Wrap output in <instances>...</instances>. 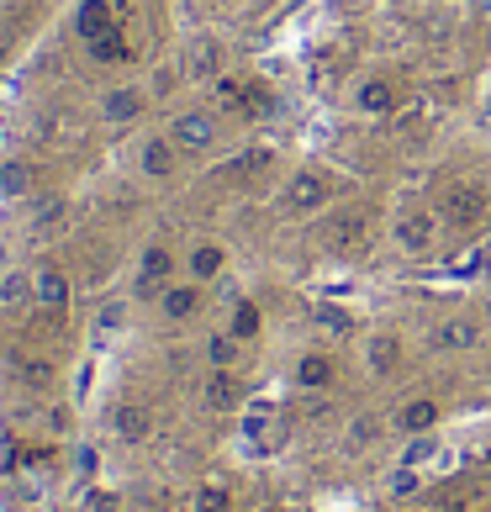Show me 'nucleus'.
I'll use <instances>...</instances> for the list:
<instances>
[{
  "mask_svg": "<svg viewBox=\"0 0 491 512\" xmlns=\"http://www.w3.org/2000/svg\"><path fill=\"white\" fill-rule=\"evenodd\" d=\"M16 307H32V270L0 275V312H16Z\"/></svg>",
  "mask_w": 491,
  "mask_h": 512,
  "instance_id": "4be33fe9",
  "label": "nucleus"
},
{
  "mask_svg": "<svg viewBox=\"0 0 491 512\" xmlns=\"http://www.w3.org/2000/svg\"><path fill=\"white\" fill-rule=\"evenodd\" d=\"M11 43H16V32H11L6 22H0V64H6V59H11V53H16Z\"/></svg>",
  "mask_w": 491,
  "mask_h": 512,
  "instance_id": "f704fd0d",
  "label": "nucleus"
},
{
  "mask_svg": "<svg viewBox=\"0 0 491 512\" xmlns=\"http://www.w3.org/2000/svg\"><path fill=\"white\" fill-rule=\"evenodd\" d=\"M111 27H122L117 0H80V6H74V37H80V43H90V37H101Z\"/></svg>",
  "mask_w": 491,
  "mask_h": 512,
  "instance_id": "2eb2a0df",
  "label": "nucleus"
},
{
  "mask_svg": "<svg viewBox=\"0 0 491 512\" xmlns=\"http://www.w3.org/2000/svg\"><path fill=\"white\" fill-rule=\"evenodd\" d=\"M180 270H185V280H196V286H212V280H222V270H228V249H222L217 238H201L185 249Z\"/></svg>",
  "mask_w": 491,
  "mask_h": 512,
  "instance_id": "f8f14e48",
  "label": "nucleus"
},
{
  "mask_svg": "<svg viewBox=\"0 0 491 512\" xmlns=\"http://www.w3.org/2000/svg\"><path fill=\"white\" fill-rule=\"evenodd\" d=\"M396 106H402V85L391 74H365L354 85V111H365V117H391Z\"/></svg>",
  "mask_w": 491,
  "mask_h": 512,
  "instance_id": "9d476101",
  "label": "nucleus"
},
{
  "mask_svg": "<svg viewBox=\"0 0 491 512\" xmlns=\"http://www.w3.org/2000/svg\"><path fill=\"white\" fill-rule=\"evenodd\" d=\"M433 212H439L444 227H460V233H470V227H481V222H486L491 201H486L481 185L449 180V185H439V196H433Z\"/></svg>",
  "mask_w": 491,
  "mask_h": 512,
  "instance_id": "f03ea898",
  "label": "nucleus"
},
{
  "mask_svg": "<svg viewBox=\"0 0 491 512\" xmlns=\"http://www.w3.org/2000/svg\"><path fill=\"white\" fill-rule=\"evenodd\" d=\"M16 454H22L16 439H11V433H0V476H11V470H16Z\"/></svg>",
  "mask_w": 491,
  "mask_h": 512,
  "instance_id": "2f4dec72",
  "label": "nucleus"
},
{
  "mask_svg": "<svg viewBox=\"0 0 491 512\" xmlns=\"http://www.w3.org/2000/svg\"><path fill=\"white\" fill-rule=\"evenodd\" d=\"M74 301V280L59 270V264H37L32 270V307L48 312V317H64Z\"/></svg>",
  "mask_w": 491,
  "mask_h": 512,
  "instance_id": "0eeeda50",
  "label": "nucleus"
},
{
  "mask_svg": "<svg viewBox=\"0 0 491 512\" xmlns=\"http://www.w3.org/2000/svg\"><path fill=\"white\" fill-rule=\"evenodd\" d=\"M386 486H391V497H412V491H418V470H412V465H396Z\"/></svg>",
  "mask_w": 491,
  "mask_h": 512,
  "instance_id": "c756f323",
  "label": "nucleus"
},
{
  "mask_svg": "<svg viewBox=\"0 0 491 512\" xmlns=\"http://www.w3.org/2000/svg\"><path fill=\"white\" fill-rule=\"evenodd\" d=\"M175 275H180V254L169 243H148L138 254V296H159Z\"/></svg>",
  "mask_w": 491,
  "mask_h": 512,
  "instance_id": "6e6552de",
  "label": "nucleus"
},
{
  "mask_svg": "<svg viewBox=\"0 0 491 512\" xmlns=\"http://www.w3.org/2000/svg\"><path fill=\"white\" fill-rule=\"evenodd\" d=\"M433 449H439V444H433V433H418V439L402 449V465H412V470L428 465V460H433Z\"/></svg>",
  "mask_w": 491,
  "mask_h": 512,
  "instance_id": "cd10ccee",
  "label": "nucleus"
},
{
  "mask_svg": "<svg viewBox=\"0 0 491 512\" xmlns=\"http://www.w3.org/2000/svg\"><path fill=\"white\" fill-rule=\"evenodd\" d=\"M148 85H106L101 90V101H96V117L106 127H132V122H143V111H148Z\"/></svg>",
  "mask_w": 491,
  "mask_h": 512,
  "instance_id": "423d86ee",
  "label": "nucleus"
},
{
  "mask_svg": "<svg viewBox=\"0 0 491 512\" xmlns=\"http://www.w3.org/2000/svg\"><path fill=\"white\" fill-rule=\"evenodd\" d=\"M312 328H323V333H333V338H349V328H354V317L338 307V301H312Z\"/></svg>",
  "mask_w": 491,
  "mask_h": 512,
  "instance_id": "5701e85b",
  "label": "nucleus"
},
{
  "mask_svg": "<svg viewBox=\"0 0 491 512\" xmlns=\"http://www.w3.org/2000/svg\"><path fill=\"white\" fill-rule=\"evenodd\" d=\"M16 381H22L27 391H48L53 381H59V365H53L48 354H16Z\"/></svg>",
  "mask_w": 491,
  "mask_h": 512,
  "instance_id": "6ab92c4d",
  "label": "nucleus"
},
{
  "mask_svg": "<svg viewBox=\"0 0 491 512\" xmlns=\"http://www.w3.org/2000/svg\"><path fill=\"white\" fill-rule=\"evenodd\" d=\"M185 80V64H159L154 69V80H148V96L164 101V96H175V85Z\"/></svg>",
  "mask_w": 491,
  "mask_h": 512,
  "instance_id": "bb28decb",
  "label": "nucleus"
},
{
  "mask_svg": "<svg viewBox=\"0 0 491 512\" xmlns=\"http://www.w3.org/2000/svg\"><path fill=\"white\" fill-rule=\"evenodd\" d=\"M375 433H381V428H375V417H370V412H360V417L349 423V444H354V449H365V444L375 439Z\"/></svg>",
  "mask_w": 491,
  "mask_h": 512,
  "instance_id": "7c9ffc66",
  "label": "nucleus"
},
{
  "mask_svg": "<svg viewBox=\"0 0 491 512\" xmlns=\"http://www.w3.org/2000/svg\"><path fill=\"white\" fill-rule=\"evenodd\" d=\"M111 428H117L122 444H143L148 433H154V412H148L143 402H122L117 412H111Z\"/></svg>",
  "mask_w": 491,
  "mask_h": 512,
  "instance_id": "dca6fc26",
  "label": "nucleus"
},
{
  "mask_svg": "<svg viewBox=\"0 0 491 512\" xmlns=\"http://www.w3.org/2000/svg\"><path fill=\"white\" fill-rule=\"evenodd\" d=\"M238 354H243V344L233 333H212V338H206V365H212V370H238Z\"/></svg>",
  "mask_w": 491,
  "mask_h": 512,
  "instance_id": "b1692460",
  "label": "nucleus"
},
{
  "mask_svg": "<svg viewBox=\"0 0 491 512\" xmlns=\"http://www.w3.org/2000/svg\"><path fill=\"white\" fill-rule=\"evenodd\" d=\"M169 143L180 148L185 159H206V154H217V143H222V117L212 106H185L169 117Z\"/></svg>",
  "mask_w": 491,
  "mask_h": 512,
  "instance_id": "f257e3e1",
  "label": "nucleus"
},
{
  "mask_svg": "<svg viewBox=\"0 0 491 512\" xmlns=\"http://www.w3.org/2000/svg\"><path fill=\"white\" fill-rule=\"evenodd\" d=\"M360 233H365V222L360 217H344V222L333 227V243H349V238H360Z\"/></svg>",
  "mask_w": 491,
  "mask_h": 512,
  "instance_id": "473e14b6",
  "label": "nucleus"
},
{
  "mask_svg": "<svg viewBox=\"0 0 491 512\" xmlns=\"http://www.w3.org/2000/svg\"><path fill=\"white\" fill-rule=\"evenodd\" d=\"M439 417H444V407L433 402V396H412V402H402L396 407V433H407V439H418V433H433L439 428Z\"/></svg>",
  "mask_w": 491,
  "mask_h": 512,
  "instance_id": "4468645a",
  "label": "nucleus"
},
{
  "mask_svg": "<svg viewBox=\"0 0 491 512\" xmlns=\"http://www.w3.org/2000/svg\"><path fill=\"white\" fill-rule=\"evenodd\" d=\"M201 307H206V286H196V280H169L159 291V317L164 322H196Z\"/></svg>",
  "mask_w": 491,
  "mask_h": 512,
  "instance_id": "9b49d317",
  "label": "nucleus"
},
{
  "mask_svg": "<svg viewBox=\"0 0 491 512\" xmlns=\"http://www.w3.org/2000/svg\"><path fill=\"white\" fill-rule=\"evenodd\" d=\"M259 328H264L259 307H254V301H238V307H233V322H228V333L238 338V344H249V338H259Z\"/></svg>",
  "mask_w": 491,
  "mask_h": 512,
  "instance_id": "393cba45",
  "label": "nucleus"
},
{
  "mask_svg": "<svg viewBox=\"0 0 491 512\" xmlns=\"http://www.w3.org/2000/svg\"><path fill=\"white\" fill-rule=\"evenodd\" d=\"M0 191H6V196H27V191H32V169H27V164H6Z\"/></svg>",
  "mask_w": 491,
  "mask_h": 512,
  "instance_id": "c85d7f7f",
  "label": "nucleus"
},
{
  "mask_svg": "<svg viewBox=\"0 0 491 512\" xmlns=\"http://www.w3.org/2000/svg\"><path fill=\"white\" fill-rule=\"evenodd\" d=\"M85 59H90V64H101V69L127 64V59H132L127 32H122V27H111V32H101V37H90V43H85Z\"/></svg>",
  "mask_w": 491,
  "mask_h": 512,
  "instance_id": "f3484780",
  "label": "nucleus"
},
{
  "mask_svg": "<svg viewBox=\"0 0 491 512\" xmlns=\"http://www.w3.org/2000/svg\"><path fill=\"white\" fill-rule=\"evenodd\" d=\"M180 148L169 143V132H148V138L138 143V154H132V164H138V175L148 185H169V180H180Z\"/></svg>",
  "mask_w": 491,
  "mask_h": 512,
  "instance_id": "39448f33",
  "label": "nucleus"
},
{
  "mask_svg": "<svg viewBox=\"0 0 491 512\" xmlns=\"http://www.w3.org/2000/svg\"><path fill=\"white\" fill-rule=\"evenodd\" d=\"M360 359H365V375L370 381H386V375L402 365V338L396 333H365V344H360Z\"/></svg>",
  "mask_w": 491,
  "mask_h": 512,
  "instance_id": "ddd939ff",
  "label": "nucleus"
},
{
  "mask_svg": "<svg viewBox=\"0 0 491 512\" xmlns=\"http://www.w3.org/2000/svg\"><path fill=\"white\" fill-rule=\"evenodd\" d=\"M476 344H481L476 317H444V322H433V333H428V354H470Z\"/></svg>",
  "mask_w": 491,
  "mask_h": 512,
  "instance_id": "1a4fd4ad",
  "label": "nucleus"
},
{
  "mask_svg": "<svg viewBox=\"0 0 491 512\" xmlns=\"http://www.w3.org/2000/svg\"><path fill=\"white\" fill-rule=\"evenodd\" d=\"M386 227H391V243L402 254H433L439 249V233H444V222L433 206H396Z\"/></svg>",
  "mask_w": 491,
  "mask_h": 512,
  "instance_id": "7ed1b4c3",
  "label": "nucleus"
},
{
  "mask_svg": "<svg viewBox=\"0 0 491 512\" xmlns=\"http://www.w3.org/2000/svg\"><path fill=\"white\" fill-rule=\"evenodd\" d=\"M328 201H333L328 169H296V175H286V191H280V212L286 217H317Z\"/></svg>",
  "mask_w": 491,
  "mask_h": 512,
  "instance_id": "20e7f679",
  "label": "nucleus"
},
{
  "mask_svg": "<svg viewBox=\"0 0 491 512\" xmlns=\"http://www.w3.org/2000/svg\"><path fill=\"white\" fill-rule=\"evenodd\" d=\"M486 381H491V375H486Z\"/></svg>",
  "mask_w": 491,
  "mask_h": 512,
  "instance_id": "c9c22d12",
  "label": "nucleus"
},
{
  "mask_svg": "<svg viewBox=\"0 0 491 512\" xmlns=\"http://www.w3.org/2000/svg\"><path fill=\"white\" fill-rule=\"evenodd\" d=\"M217 64H222L217 43H212V37H196L191 53H185V74H191V80H217V74H222Z\"/></svg>",
  "mask_w": 491,
  "mask_h": 512,
  "instance_id": "412c9836",
  "label": "nucleus"
},
{
  "mask_svg": "<svg viewBox=\"0 0 491 512\" xmlns=\"http://www.w3.org/2000/svg\"><path fill=\"white\" fill-rule=\"evenodd\" d=\"M85 512H117V497H111V491H90Z\"/></svg>",
  "mask_w": 491,
  "mask_h": 512,
  "instance_id": "72a5a7b5",
  "label": "nucleus"
},
{
  "mask_svg": "<svg viewBox=\"0 0 491 512\" xmlns=\"http://www.w3.org/2000/svg\"><path fill=\"white\" fill-rule=\"evenodd\" d=\"M206 407L212 412H233V407H243V386H238V375L233 370H212L206 375Z\"/></svg>",
  "mask_w": 491,
  "mask_h": 512,
  "instance_id": "a211bd4d",
  "label": "nucleus"
},
{
  "mask_svg": "<svg viewBox=\"0 0 491 512\" xmlns=\"http://www.w3.org/2000/svg\"><path fill=\"white\" fill-rule=\"evenodd\" d=\"M191 507L196 512H228L233 497H228V486H222V481H206V486H196V502Z\"/></svg>",
  "mask_w": 491,
  "mask_h": 512,
  "instance_id": "a878e982",
  "label": "nucleus"
},
{
  "mask_svg": "<svg viewBox=\"0 0 491 512\" xmlns=\"http://www.w3.org/2000/svg\"><path fill=\"white\" fill-rule=\"evenodd\" d=\"M296 386L301 391H328L333 386V359L328 354H301L296 359Z\"/></svg>",
  "mask_w": 491,
  "mask_h": 512,
  "instance_id": "aec40b11",
  "label": "nucleus"
}]
</instances>
